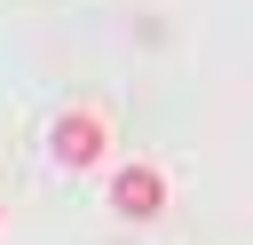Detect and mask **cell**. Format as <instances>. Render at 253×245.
Wrapping results in <instances>:
<instances>
[{"label": "cell", "instance_id": "6da1fadb", "mask_svg": "<svg viewBox=\"0 0 253 245\" xmlns=\"http://www.w3.org/2000/svg\"><path fill=\"white\" fill-rule=\"evenodd\" d=\"M47 150H55V166H95L103 158V111H63L47 126Z\"/></svg>", "mask_w": 253, "mask_h": 245}, {"label": "cell", "instance_id": "7a4b0ae2", "mask_svg": "<svg viewBox=\"0 0 253 245\" xmlns=\"http://www.w3.org/2000/svg\"><path fill=\"white\" fill-rule=\"evenodd\" d=\"M166 205V174L158 166H119V182H111V213L119 221H150Z\"/></svg>", "mask_w": 253, "mask_h": 245}]
</instances>
